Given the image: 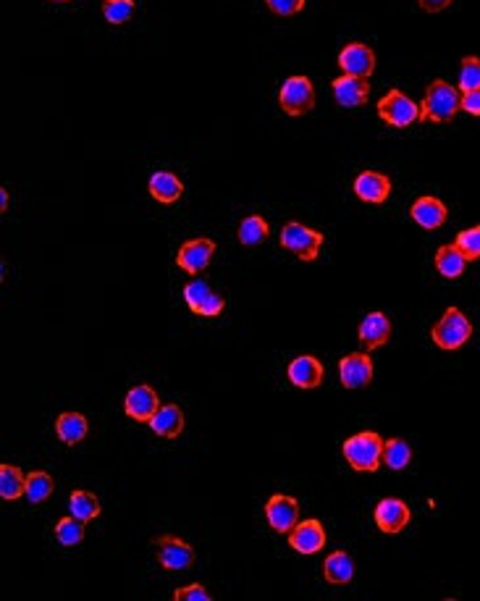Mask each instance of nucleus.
<instances>
[{
    "label": "nucleus",
    "instance_id": "1",
    "mask_svg": "<svg viewBox=\"0 0 480 601\" xmlns=\"http://www.w3.org/2000/svg\"><path fill=\"white\" fill-rule=\"evenodd\" d=\"M462 111V95L457 87H452L443 79L428 84L425 98L420 105V121H431V124H446Z\"/></svg>",
    "mask_w": 480,
    "mask_h": 601
},
{
    "label": "nucleus",
    "instance_id": "2",
    "mask_svg": "<svg viewBox=\"0 0 480 601\" xmlns=\"http://www.w3.org/2000/svg\"><path fill=\"white\" fill-rule=\"evenodd\" d=\"M341 455L357 473H376L383 462V438L376 431H360L341 444Z\"/></svg>",
    "mask_w": 480,
    "mask_h": 601
},
{
    "label": "nucleus",
    "instance_id": "3",
    "mask_svg": "<svg viewBox=\"0 0 480 601\" xmlns=\"http://www.w3.org/2000/svg\"><path fill=\"white\" fill-rule=\"evenodd\" d=\"M473 336V323L464 318V312L460 308H449L441 315V321L431 329V339L439 350L446 353H457L462 350Z\"/></svg>",
    "mask_w": 480,
    "mask_h": 601
},
{
    "label": "nucleus",
    "instance_id": "4",
    "mask_svg": "<svg viewBox=\"0 0 480 601\" xmlns=\"http://www.w3.org/2000/svg\"><path fill=\"white\" fill-rule=\"evenodd\" d=\"M320 245H323V234L308 228L299 221H289L281 228V248L289 249L292 255H297L305 263H313L318 252H320Z\"/></svg>",
    "mask_w": 480,
    "mask_h": 601
},
{
    "label": "nucleus",
    "instance_id": "5",
    "mask_svg": "<svg viewBox=\"0 0 480 601\" xmlns=\"http://www.w3.org/2000/svg\"><path fill=\"white\" fill-rule=\"evenodd\" d=\"M278 105L289 116H305L315 108V87L308 77H289L278 90Z\"/></svg>",
    "mask_w": 480,
    "mask_h": 601
},
{
    "label": "nucleus",
    "instance_id": "6",
    "mask_svg": "<svg viewBox=\"0 0 480 601\" xmlns=\"http://www.w3.org/2000/svg\"><path fill=\"white\" fill-rule=\"evenodd\" d=\"M378 116L389 126L407 129V126L420 121V105L412 103L402 90H389V92L378 100Z\"/></svg>",
    "mask_w": 480,
    "mask_h": 601
},
{
    "label": "nucleus",
    "instance_id": "7",
    "mask_svg": "<svg viewBox=\"0 0 480 601\" xmlns=\"http://www.w3.org/2000/svg\"><path fill=\"white\" fill-rule=\"evenodd\" d=\"M339 378H341L344 389H350V392L370 386L373 384V360L368 357V353H355L341 357Z\"/></svg>",
    "mask_w": 480,
    "mask_h": 601
},
{
    "label": "nucleus",
    "instance_id": "8",
    "mask_svg": "<svg viewBox=\"0 0 480 601\" xmlns=\"http://www.w3.org/2000/svg\"><path fill=\"white\" fill-rule=\"evenodd\" d=\"M266 518L276 533H284L289 536L294 531V525L299 522V504L297 499L287 497V494H273L266 501Z\"/></svg>",
    "mask_w": 480,
    "mask_h": 601
},
{
    "label": "nucleus",
    "instance_id": "9",
    "mask_svg": "<svg viewBox=\"0 0 480 601\" xmlns=\"http://www.w3.org/2000/svg\"><path fill=\"white\" fill-rule=\"evenodd\" d=\"M152 546H155L158 562L166 570H187L194 562V549L189 546L187 541L176 539V536H161V539H155Z\"/></svg>",
    "mask_w": 480,
    "mask_h": 601
},
{
    "label": "nucleus",
    "instance_id": "10",
    "mask_svg": "<svg viewBox=\"0 0 480 601\" xmlns=\"http://www.w3.org/2000/svg\"><path fill=\"white\" fill-rule=\"evenodd\" d=\"M373 518H376V525L381 533L394 536V533H402L410 525L412 512H410V507L402 499H383V501H378Z\"/></svg>",
    "mask_w": 480,
    "mask_h": 601
},
{
    "label": "nucleus",
    "instance_id": "11",
    "mask_svg": "<svg viewBox=\"0 0 480 601\" xmlns=\"http://www.w3.org/2000/svg\"><path fill=\"white\" fill-rule=\"evenodd\" d=\"M215 252V242L208 237H200V239H187L179 255H176V263L182 266V270H187L192 276L203 273L210 266V258Z\"/></svg>",
    "mask_w": 480,
    "mask_h": 601
},
{
    "label": "nucleus",
    "instance_id": "12",
    "mask_svg": "<svg viewBox=\"0 0 480 601\" xmlns=\"http://www.w3.org/2000/svg\"><path fill=\"white\" fill-rule=\"evenodd\" d=\"M339 66L344 74L368 79L376 71V53H373V47H368L362 42H352L339 53Z\"/></svg>",
    "mask_w": 480,
    "mask_h": 601
},
{
    "label": "nucleus",
    "instance_id": "13",
    "mask_svg": "<svg viewBox=\"0 0 480 601\" xmlns=\"http://www.w3.org/2000/svg\"><path fill=\"white\" fill-rule=\"evenodd\" d=\"M161 410V399L155 395V389L152 386H147V384H140V386H134V389H129V395L124 399V413L131 417V420H137V423H150L152 420V415Z\"/></svg>",
    "mask_w": 480,
    "mask_h": 601
},
{
    "label": "nucleus",
    "instance_id": "14",
    "mask_svg": "<svg viewBox=\"0 0 480 601\" xmlns=\"http://www.w3.org/2000/svg\"><path fill=\"white\" fill-rule=\"evenodd\" d=\"M326 541V528L318 520H299L289 533V546L299 554H318Z\"/></svg>",
    "mask_w": 480,
    "mask_h": 601
},
{
    "label": "nucleus",
    "instance_id": "15",
    "mask_svg": "<svg viewBox=\"0 0 480 601\" xmlns=\"http://www.w3.org/2000/svg\"><path fill=\"white\" fill-rule=\"evenodd\" d=\"M287 374H289L292 386H297V389H318L326 378V368L313 354H302V357H294L289 363Z\"/></svg>",
    "mask_w": 480,
    "mask_h": 601
},
{
    "label": "nucleus",
    "instance_id": "16",
    "mask_svg": "<svg viewBox=\"0 0 480 601\" xmlns=\"http://www.w3.org/2000/svg\"><path fill=\"white\" fill-rule=\"evenodd\" d=\"M355 195L362 203H370V206H381L389 200L391 195V179L378 174V171H362L355 179Z\"/></svg>",
    "mask_w": 480,
    "mask_h": 601
},
{
    "label": "nucleus",
    "instance_id": "17",
    "mask_svg": "<svg viewBox=\"0 0 480 601\" xmlns=\"http://www.w3.org/2000/svg\"><path fill=\"white\" fill-rule=\"evenodd\" d=\"M410 216H412V221H415L420 228L436 231V228H441L446 224V218H449V207L443 206L439 197L425 195V197H418V200L412 203Z\"/></svg>",
    "mask_w": 480,
    "mask_h": 601
},
{
    "label": "nucleus",
    "instance_id": "18",
    "mask_svg": "<svg viewBox=\"0 0 480 601\" xmlns=\"http://www.w3.org/2000/svg\"><path fill=\"white\" fill-rule=\"evenodd\" d=\"M389 339H391V321L383 312H370V315L362 318V323H360V344H362L365 353L389 344Z\"/></svg>",
    "mask_w": 480,
    "mask_h": 601
},
{
    "label": "nucleus",
    "instance_id": "19",
    "mask_svg": "<svg viewBox=\"0 0 480 601\" xmlns=\"http://www.w3.org/2000/svg\"><path fill=\"white\" fill-rule=\"evenodd\" d=\"M331 90H334L336 103L344 105V108L365 105L370 98V84L365 82L362 77H352V74H344V77L334 79Z\"/></svg>",
    "mask_w": 480,
    "mask_h": 601
},
{
    "label": "nucleus",
    "instance_id": "20",
    "mask_svg": "<svg viewBox=\"0 0 480 601\" xmlns=\"http://www.w3.org/2000/svg\"><path fill=\"white\" fill-rule=\"evenodd\" d=\"M150 195L161 206H173L184 195V182L176 174H171V171H155L150 176Z\"/></svg>",
    "mask_w": 480,
    "mask_h": 601
},
{
    "label": "nucleus",
    "instance_id": "21",
    "mask_svg": "<svg viewBox=\"0 0 480 601\" xmlns=\"http://www.w3.org/2000/svg\"><path fill=\"white\" fill-rule=\"evenodd\" d=\"M150 428L161 438H176L184 431V410L179 405H161V410L150 420Z\"/></svg>",
    "mask_w": 480,
    "mask_h": 601
},
{
    "label": "nucleus",
    "instance_id": "22",
    "mask_svg": "<svg viewBox=\"0 0 480 601\" xmlns=\"http://www.w3.org/2000/svg\"><path fill=\"white\" fill-rule=\"evenodd\" d=\"M323 578L331 585H350L355 578V562L347 552H334L323 562Z\"/></svg>",
    "mask_w": 480,
    "mask_h": 601
},
{
    "label": "nucleus",
    "instance_id": "23",
    "mask_svg": "<svg viewBox=\"0 0 480 601\" xmlns=\"http://www.w3.org/2000/svg\"><path fill=\"white\" fill-rule=\"evenodd\" d=\"M467 263H470L467 255L457 245H443L436 252V270L443 279H460L464 269H467Z\"/></svg>",
    "mask_w": 480,
    "mask_h": 601
},
{
    "label": "nucleus",
    "instance_id": "24",
    "mask_svg": "<svg viewBox=\"0 0 480 601\" xmlns=\"http://www.w3.org/2000/svg\"><path fill=\"white\" fill-rule=\"evenodd\" d=\"M87 417L82 413H61L56 420V434L61 438L66 447H74L79 444L84 436H87Z\"/></svg>",
    "mask_w": 480,
    "mask_h": 601
},
{
    "label": "nucleus",
    "instance_id": "25",
    "mask_svg": "<svg viewBox=\"0 0 480 601\" xmlns=\"http://www.w3.org/2000/svg\"><path fill=\"white\" fill-rule=\"evenodd\" d=\"M268 234H271V227H268V221H266L263 216H247V218L239 224V231H236L239 245H245V248L263 245V242L268 239Z\"/></svg>",
    "mask_w": 480,
    "mask_h": 601
},
{
    "label": "nucleus",
    "instance_id": "26",
    "mask_svg": "<svg viewBox=\"0 0 480 601\" xmlns=\"http://www.w3.org/2000/svg\"><path fill=\"white\" fill-rule=\"evenodd\" d=\"M24 489H26V476L16 465H3L0 468V497L5 501H16L24 497Z\"/></svg>",
    "mask_w": 480,
    "mask_h": 601
},
{
    "label": "nucleus",
    "instance_id": "27",
    "mask_svg": "<svg viewBox=\"0 0 480 601\" xmlns=\"http://www.w3.org/2000/svg\"><path fill=\"white\" fill-rule=\"evenodd\" d=\"M68 510L71 515H77L84 522H92L95 518H100V501L92 491H71V499H68Z\"/></svg>",
    "mask_w": 480,
    "mask_h": 601
},
{
    "label": "nucleus",
    "instance_id": "28",
    "mask_svg": "<svg viewBox=\"0 0 480 601\" xmlns=\"http://www.w3.org/2000/svg\"><path fill=\"white\" fill-rule=\"evenodd\" d=\"M383 462L389 470H404L412 462V449L404 438H389L383 444Z\"/></svg>",
    "mask_w": 480,
    "mask_h": 601
},
{
    "label": "nucleus",
    "instance_id": "29",
    "mask_svg": "<svg viewBox=\"0 0 480 601\" xmlns=\"http://www.w3.org/2000/svg\"><path fill=\"white\" fill-rule=\"evenodd\" d=\"M53 489H56V483H53L50 473H45V470H35V473H29V476H26V489H24V497L29 499L32 504H40V501H45V499L53 494Z\"/></svg>",
    "mask_w": 480,
    "mask_h": 601
},
{
    "label": "nucleus",
    "instance_id": "30",
    "mask_svg": "<svg viewBox=\"0 0 480 601\" xmlns=\"http://www.w3.org/2000/svg\"><path fill=\"white\" fill-rule=\"evenodd\" d=\"M56 539L61 546H77L82 543L84 539V520H79L77 515H68L63 518L58 525H56Z\"/></svg>",
    "mask_w": 480,
    "mask_h": 601
},
{
    "label": "nucleus",
    "instance_id": "31",
    "mask_svg": "<svg viewBox=\"0 0 480 601\" xmlns=\"http://www.w3.org/2000/svg\"><path fill=\"white\" fill-rule=\"evenodd\" d=\"M137 3L134 0H103V16L110 24H126L134 16Z\"/></svg>",
    "mask_w": 480,
    "mask_h": 601
},
{
    "label": "nucleus",
    "instance_id": "32",
    "mask_svg": "<svg viewBox=\"0 0 480 601\" xmlns=\"http://www.w3.org/2000/svg\"><path fill=\"white\" fill-rule=\"evenodd\" d=\"M460 90L470 92V90H480V58L467 56L460 63Z\"/></svg>",
    "mask_w": 480,
    "mask_h": 601
},
{
    "label": "nucleus",
    "instance_id": "33",
    "mask_svg": "<svg viewBox=\"0 0 480 601\" xmlns=\"http://www.w3.org/2000/svg\"><path fill=\"white\" fill-rule=\"evenodd\" d=\"M213 290H210V284L205 279H194L192 284H187V290H184V302L189 305V311L197 312L203 305H205V300H208Z\"/></svg>",
    "mask_w": 480,
    "mask_h": 601
},
{
    "label": "nucleus",
    "instance_id": "34",
    "mask_svg": "<svg viewBox=\"0 0 480 601\" xmlns=\"http://www.w3.org/2000/svg\"><path fill=\"white\" fill-rule=\"evenodd\" d=\"M454 245L467 255V260H478L480 258V227L473 228H464L457 234V239H454Z\"/></svg>",
    "mask_w": 480,
    "mask_h": 601
},
{
    "label": "nucleus",
    "instance_id": "35",
    "mask_svg": "<svg viewBox=\"0 0 480 601\" xmlns=\"http://www.w3.org/2000/svg\"><path fill=\"white\" fill-rule=\"evenodd\" d=\"M276 16H294L305 8V0H266Z\"/></svg>",
    "mask_w": 480,
    "mask_h": 601
},
{
    "label": "nucleus",
    "instance_id": "36",
    "mask_svg": "<svg viewBox=\"0 0 480 601\" xmlns=\"http://www.w3.org/2000/svg\"><path fill=\"white\" fill-rule=\"evenodd\" d=\"M173 599L176 601H210V594L203 588V585H197V583H192L187 588H179V591H173Z\"/></svg>",
    "mask_w": 480,
    "mask_h": 601
},
{
    "label": "nucleus",
    "instance_id": "37",
    "mask_svg": "<svg viewBox=\"0 0 480 601\" xmlns=\"http://www.w3.org/2000/svg\"><path fill=\"white\" fill-rule=\"evenodd\" d=\"M226 308V300L224 297H218V294H210L208 300H205V305L197 311V315H205V318H215V315H221Z\"/></svg>",
    "mask_w": 480,
    "mask_h": 601
},
{
    "label": "nucleus",
    "instance_id": "38",
    "mask_svg": "<svg viewBox=\"0 0 480 601\" xmlns=\"http://www.w3.org/2000/svg\"><path fill=\"white\" fill-rule=\"evenodd\" d=\"M462 111H467L470 116H480V90L462 92Z\"/></svg>",
    "mask_w": 480,
    "mask_h": 601
},
{
    "label": "nucleus",
    "instance_id": "39",
    "mask_svg": "<svg viewBox=\"0 0 480 601\" xmlns=\"http://www.w3.org/2000/svg\"><path fill=\"white\" fill-rule=\"evenodd\" d=\"M418 3L423 11H428V14H439L443 8H449L454 0H418Z\"/></svg>",
    "mask_w": 480,
    "mask_h": 601
},
{
    "label": "nucleus",
    "instance_id": "40",
    "mask_svg": "<svg viewBox=\"0 0 480 601\" xmlns=\"http://www.w3.org/2000/svg\"><path fill=\"white\" fill-rule=\"evenodd\" d=\"M0 197H3V213H5L8 210V189H0Z\"/></svg>",
    "mask_w": 480,
    "mask_h": 601
},
{
    "label": "nucleus",
    "instance_id": "41",
    "mask_svg": "<svg viewBox=\"0 0 480 601\" xmlns=\"http://www.w3.org/2000/svg\"><path fill=\"white\" fill-rule=\"evenodd\" d=\"M50 3H68V0H50Z\"/></svg>",
    "mask_w": 480,
    "mask_h": 601
}]
</instances>
